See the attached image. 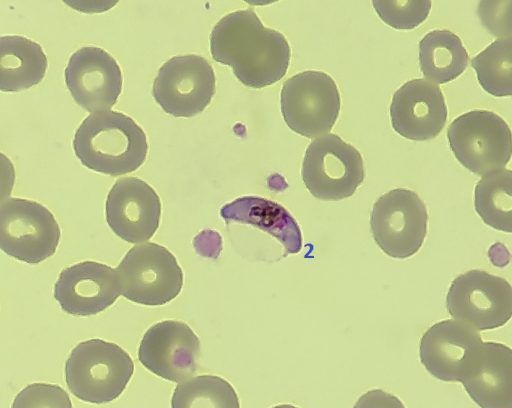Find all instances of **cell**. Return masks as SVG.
Segmentation results:
<instances>
[{"instance_id":"cell-1","label":"cell","mask_w":512,"mask_h":408,"mask_svg":"<svg viewBox=\"0 0 512 408\" xmlns=\"http://www.w3.org/2000/svg\"><path fill=\"white\" fill-rule=\"evenodd\" d=\"M215 61L230 66L244 85L263 88L279 81L288 69L290 46L285 36L265 27L252 9L231 12L210 34Z\"/></svg>"},{"instance_id":"cell-2","label":"cell","mask_w":512,"mask_h":408,"mask_svg":"<svg viewBox=\"0 0 512 408\" xmlns=\"http://www.w3.org/2000/svg\"><path fill=\"white\" fill-rule=\"evenodd\" d=\"M73 149L90 170L119 176L137 170L148 152L146 135L129 116L112 110L88 115L77 128Z\"/></svg>"},{"instance_id":"cell-3","label":"cell","mask_w":512,"mask_h":408,"mask_svg":"<svg viewBox=\"0 0 512 408\" xmlns=\"http://www.w3.org/2000/svg\"><path fill=\"white\" fill-rule=\"evenodd\" d=\"M133 372L130 355L117 344L102 339L80 342L65 363V380L70 392L93 404L118 398Z\"/></svg>"},{"instance_id":"cell-4","label":"cell","mask_w":512,"mask_h":408,"mask_svg":"<svg viewBox=\"0 0 512 408\" xmlns=\"http://www.w3.org/2000/svg\"><path fill=\"white\" fill-rule=\"evenodd\" d=\"M115 270L120 294L146 306L172 301L183 286V272L175 256L152 242L132 247Z\"/></svg>"},{"instance_id":"cell-5","label":"cell","mask_w":512,"mask_h":408,"mask_svg":"<svg viewBox=\"0 0 512 408\" xmlns=\"http://www.w3.org/2000/svg\"><path fill=\"white\" fill-rule=\"evenodd\" d=\"M449 146L459 163L485 175L510 161L512 142L508 124L488 110H472L455 118L448 127Z\"/></svg>"},{"instance_id":"cell-6","label":"cell","mask_w":512,"mask_h":408,"mask_svg":"<svg viewBox=\"0 0 512 408\" xmlns=\"http://www.w3.org/2000/svg\"><path fill=\"white\" fill-rule=\"evenodd\" d=\"M301 175L314 197L337 201L352 196L362 184L364 163L356 148L338 135L327 133L307 147Z\"/></svg>"},{"instance_id":"cell-7","label":"cell","mask_w":512,"mask_h":408,"mask_svg":"<svg viewBox=\"0 0 512 408\" xmlns=\"http://www.w3.org/2000/svg\"><path fill=\"white\" fill-rule=\"evenodd\" d=\"M61 236L52 212L42 204L9 198L0 204V249L27 264H39L56 252Z\"/></svg>"},{"instance_id":"cell-8","label":"cell","mask_w":512,"mask_h":408,"mask_svg":"<svg viewBox=\"0 0 512 408\" xmlns=\"http://www.w3.org/2000/svg\"><path fill=\"white\" fill-rule=\"evenodd\" d=\"M281 112L287 126L307 138L328 133L340 111V94L333 78L307 70L288 78L281 90Z\"/></svg>"},{"instance_id":"cell-9","label":"cell","mask_w":512,"mask_h":408,"mask_svg":"<svg viewBox=\"0 0 512 408\" xmlns=\"http://www.w3.org/2000/svg\"><path fill=\"white\" fill-rule=\"evenodd\" d=\"M425 204L412 190L397 188L373 204L370 228L378 247L388 256L405 259L416 254L427 234Z\"/></svg>"},{"instance_id":"cell-10","label":"cell","mask_w":512,"mask_h":408,"mask_svg":"<svg viewBox=\"0 0 512 408\" xmlns=\"http://www.w3.org/2000/svg\"><path fill=\"white\" fill-rule=\"evenodd\" d=\"M446 308L454 320L475 330L505 325L512 315V288L502 277L473 269L457 276L448 289Z\"/></svg>"},{"instance_id":"cell-11","label":"cell","mask_w":512,"mask_h":408,"mask_svg":"<svg viewBox=\"0 0 512 408\" xmlns=\"http://www.w3.org/2000/svg\"><path fill=\"white\" fill-rule=\"evenodd\" d=\"M215 74L202 56H175L159 69L153 83V97L175 117H193L206 109L215 94Z\"/></svg>"},{"instance_id":"cell-12","label":"cell","mask_w":512,"mask_h":408,"mask_svg":"<svg viewBox=\"0 0 512 408\" xmlns=\"http://www.w3.org/2000/svg\"><path fill=\"white\" fill-rule=\"evenodd\" d=\"M200 341L184 322L165 320L152 325L143 335L138 359L155 375L180 383L196 371Z\"/></svg>"},{"instance_id":"cell-13","label":"cell","mask_w":512,"mask_h":408,"mask_svg":"<svg viewBox=\"0 0 512 408\" xmlns=\"http://www.w3.org/2000/svg\"><path fill=\"white\" fill-rule=\"evenodd\" d=\"M65 82L78 105L89 112L109 110L122 90V72L117 61L104 49L85 46L69 58Z\"/></svg>"},{"instance_id":"cell-14","label":"cell","mask_w":512,"mask_h":408,"mask_svg":"<svg viewBox=\"0 0 512 408\" xmlns=\"http://www.w3.org/2000/svg\"><path fill=\"white\" fill-rule=\"evenodd\" d=\"M106 221L124 241L142 243L158 229L161 202L155 190L141 179L125 177L110 189L105 205Z\"/></svg>"},{"instance_id":"cell-15","label":"cell","mask_w":512,"mask_h":408,"mask_svg":"<svg viewBox=\"0 0 512 408\" xmlns=\"http://www.w3.org/2000/svg\"><path fill=\"white\" fill-rule=\"evenodd\" d=\"M116 270L95 261H84L61 271L54 297L70 315L90 316L111 306L119 297Z\"/></svg>"},{"instance_id":"cell-16","label":"cell","mask_w":512,"mask_h":408,"mask_svg":"<svg viewBox=\"0 0 512 408\" xmlns=\"http://www.w3.org/2000/svg\"><path fill=\"white\" fill-rule=\"evenodd\" d=\"M391 125L400 136L424 141L435 138L444 128L447 106L441 89L422 78L404 83L390 104Z\"/></svg>"},{"instance_id":"cell-17","label":"cell","mask_w":512,"mask_h":408,"mask_svg":"<svg viewBox=\"0 0 512 408\" xmlns=\"http://www.w3.org/2000/svg\"><path fill=\"white\" fill-rule=\"evenodd\" d=\"M460 382L480 408H512V350L482 342L470 357Z\"/></svg>"},{"instance_id":"cell-18","label":"cell","mask_w":512,"mask_h":408,"mask_svg":"<svg viewBox=\"0 0 512 408\" xmlns=\"http://www.w3.org/2000/svg\"><path fill=\"white\" fill-rule=\"evenodd\" d=\"M478 332L458 320H443L429 327L420 340V360L435 378L460 381L475 350L482 344Z\"/></svg>"},{"instance_id":"cell-19","label":"cell","mask_w":512,"mask_h":408,"mask_svg":"<svg viewBox=\"0 0 512 408\" xmlns=\"http://www.w3.org/2000/svg\"><path fill=\"white\" fill-rule=\"evenodd\" d=\"M220 214L226 221L255 226L276 238L285 255L301 250L302 236L297 222L281 205L264 198L245 196L222 207Z\"/></svg>"},{"instance_id":"cell-20","label":"cell","mask_w":512,"mask_h":408,"mask_svg":"<svg viewBox=\"0 0 512 408\" xmlns=\"http://www.w3.org/2000/svg\"><path fill=\"white\" fill-rule=\"evenodd\" d=\"M47 65L37 42L20 35L0 36V91L18 92L39 84Z\"/></svg>"},{"instance_id":"cell-21","label":"cell","mask_w":512,"mask_h":408,"mask_svg":"<svg viewBox=\"0 0 512 408\" xmlns=\"http://www.w3.org/2000/svg\"><path fill=\"white\" fill-rule=\"evenodd\" d=\"M419 65L430 82L444 84L464 72L468 65V53L455 33L436 29L428 32L419 42Z\"/></svg>"},{"instance_id":"cell-22","label":"cell","mask_w":512,"mask_h":408,"mask_svg":"<svg viewBox=\"0 0 512 408\" xmlns=\"http://www.w3.org/2000/svg\"><path fill=\"white\" fill-rule=\"evenodd\" d=\"M474 207L488 226L512 231V172L497 170L483 175L474 190Z\"/></svg>"},{"instance_id":"cell-23","label":"cell","mask_w":512,"mask_h":408,"mask_svg":"<svg viewBox=\"0 0 512 408\" xmlns=\"http://www.w3.org/2000/svg\"><path fill=\"white\" fill-rule=\"evenodd\" d=\"M171 408H240L233 386L216 375H199L174 389Z\"/></svg>"},{"instance_id":"cell-24","label":"cell","mask_w":512,"mask_h":408,"mask_svg":"<svg viewBox=\"0 0 512 408\" xmlns=\"http://www.w3.org/2000/svg\"><path fill=\"white\" fill-rule=\"evenodd\" d=\"M481 87L496 97L511 95L512 41L501 38L488 45L471 61Z\"/></svg>"},{"instance_id":"cell-25","label":"cell","mask_w":512,"mask_h":408,"mask_svg":"<svg viewBox=\"0 0 512 408\" xmlns=\"http://www.w3.org/2000/svg\"><path fill=\"white\" fill-rule=\"evenodd\" d=\"M375 12L388 26L409 30L419 26L429 15L431 1H372Z\"/></svg>"},{"instance_id":"cell-26","label":"cell","mask_w":512,"mask_h":408,"mask_svg":"<svg viewBox=\"0 0 512 408\" xmlns=\"http://www.w3.org/2000/svg\"><path fill=\"white\" fill-rule=\"evenodd\" d=\"M11 408H72V402L56 384L32 383L15 396Z\"/></svg>"},{"instance_id":"cell-27","label":"cell","mask_w":512,"mask_h":408,"mask_svg":"<svg viewBox=\"0 0 512 408\" xmlns=\"http://www.w3.org/2000/svg\"><path fill=\"white\" fill-rule=\"evenodd\" d=\"M511 1H482L478 5L479 17L483 25L496 36L510 37Z\"/></svg>"},{"instance_id":"cell-28","label":"cell","mask_w":512,"mask_h":408,"mask_svg":"<svg viewBox=\"0 0 512 408\" xmlns=\"http://www.w3.org/2000/svg\"><path fill=\"white\" fill-rule=\"evenodd\" d=\"M353 408H406L403 402L382 389H372L361 395Z\"/></svg>"},{"instance_id":"cell-29","label":"cell","mask_w":512,"mask_h":408,"mask_svg":"<svg viewBox=\"0 0 512 408\" xmlns=\"http://www.w3.org/2000/svg\"><path fill=\"white\" fill-rule=\"evenodd\" d=\"M14 183V165L5 154L0 152V203L10 196Z\"/></svg>"},{"instance_id":"cell-30","label":"cell","mask_w":512,"mask_h":408,"mask_svg":"<svg viewBox=\"0 0 512 408\" xmlns=\"http://www.w3.org/2000/svg\"><path fill=\"white\" fill-rule=\"evenodd\" d=\"M271 408H299V407L291 405V404H280V405H276Z\"/></svg>"}]
</instances>
